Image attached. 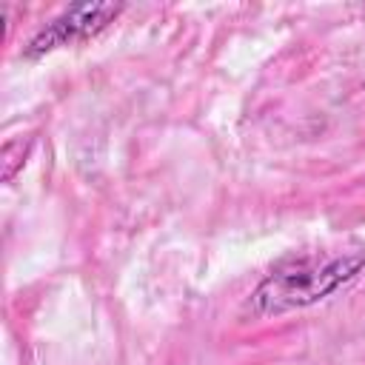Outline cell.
<instances>
[{
    "instance_id": "1",
    "label": "cell",
    "mask_w": 365,
    "mask_h": 365,
    "mask_svg": "<svg viewBox=\"0 0 365 365\" xmlns=\"http://www.w3.org/2000/svg\"><path fill=\"white\" fill-rule=\"evenodd\" d=\"M365 268V248H325L291 254L274 265L251 291V311L279 317L285 311L322 302Z\"/></svg>"
},
{
    "instance_id": "2",
    "label": "cell",
    "mask_w": 365,
    "mask_h": 365,
    "mask_svg": "<svg viewBox=\"0 0 365 365\" xmlns=\"http://www.w3.org/2000/svg\"><path fill=\"white\" fill-rule=\"evenodd\" d=\"M123 14L120 3H74L63 9L54 20H48L26 46L23 57L26 60H40L57 48L86 43L97 34H103L117 17Z\"/></svg>"
},
{
    "instance_id": "3",
    "label": "cell",
    "mask_w": 365,
    "mask_h": 365,
    "mask_svg": "<svg viewBox=\"0 0 365 365\" xmlns=\"http://www.w3.org/2000/svg\"><path fill=\"white\" fill-rule=\"evenodd\" d=\"M34 140H23V137H14V140H6L3 143V182H11L17 177V171L26 165V157L31 151Z\"/></svg>"
}]
</instances>
